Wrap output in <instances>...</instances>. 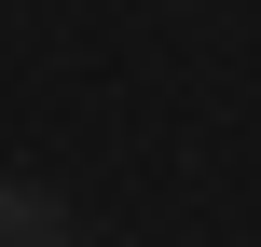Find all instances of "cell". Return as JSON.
Returning <instances> with one entry per match:
<instances>
[{"label":"cell","instance_id":"1","mask_svg":"<svg viewBox=\"0 0 261 247\" xmlns=\"http://www.w3.org/2000/svg\"><path fill=\"white\" fill-rule=\"evenodd\" d=\"M83 234V206L69 193H41V179H0V247H69Z\"/></svg>","mask_w":261,"mask_h":247}]
</instances>
